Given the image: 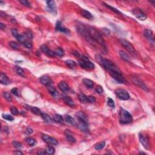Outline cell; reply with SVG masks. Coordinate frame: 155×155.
Segmentation results:
<instances>
[{"label": "cell", "mask_w": 155, "mask_h": 155, "mask_svg": "<svg viewBox=\"0 0 155 155\" xmlns=\"http://www.w3.org/2000/svg\"><path fill=\"white\" fill-rule=\"evenodd\" d=\"M95 58L97 62H98L99 64L101 65L103 67H104L105 69L110 71V72H115V73L122 74L121 70L119 69L118 67L112 61L104 58L103 56H101L99 55H96Z\"/></svg>", "instance_id": "cell-1"}, {"label": "cell", "mask_w": 155, "mask_h": 155, "mask_svg": "<svg viewBox=\"0 0 155 155\" xmlns=\"http://www.w3.org/2000/svg\"><path fill=\"white\" fill-rule=\"evenodd\" d=\"M87 30H88V33L92 41L97 43L99 45H101L103 48H104V49H106V44H105V41L104 40L103 37L99 32H98L96 30L92 27H88Z\"/></svg>", "instance_id": "cell-2"}, {"label": "cell", "mask_w": 155, "mask_h": 155, "mask_svg": "<svg viewBox=\"0 0 155 155\" xmlns=\"http://www.w3.org/2000/svg\"><path fill=\"white\" fill-rule=\"evenodd\" d=\"M133 121L132 115L124 109H121L119 112V121L122 124H130Z\"/></svg>", "instance_id": "cell-3"}, {"label": "cell", "mask_w": 155, "mask_h": 155, "mask_svg": "<svg viewBox=\"0 0 155 155\" xmlns=\"http://www.w3.org/2000/svg\"><path fill=\"white\" fill-rule=\"evenodd\" d=\"M119 42L121 44V45L131 54L133 56L136 57V52L134 49L133 45L130 43L127 39H124V38H121L119 39Z\"/></svg>", "instance_id": "cell-4"}, {"label": "cell", "mask_w": 155, "mask_h": 155, "mask_svg": "<svg viewBox=\"0 0 155 155\" xmlns=\"http://www.w3.org/2000/svg\"><path fill=\"white\" fill-rule=\"evenodd\" d=\"M79 64L82 68L84 69H93L95 68V64L90 62L87 57L84 56H82V58L79 61Z\"/></svg>", "instance_id": "cell-5"}, {"label": "cell", "mask_w": 155, "mask_h": 155, "mask_svg": "<svg viewBox=\"0 0 155 155\" xmlns=\"http://www.w3.org/2000/svg\"><path fill=\"white\" fill-rule=\"evenodd\" d=\"M116 96L119 99H121L123 101L128 100L130 99V95L127 91L125 90L122 89H119L115 91Z\"/></svg>", "instance_id": "cell-6"}, {"label": "cell", "mask_w": 155, "mask_h": 155, "mask_svg": "<svg viewBox=\"0 0 155 155\" xmlns=\"http://www.w3.org/2000/svg\"><path fill=\"white\" fill-rule=\"evenodd\" d=\"M132 82H133V84H134L136 85L137 86H138V87H139L140 88H141L142 89L146 91V92H148V89L146 85L144 83V82H143L141 80L138 78V77L133 76L132 78Z\"/></svg>", "instance_id": "cell-7"}, {"label": "cell", "mask_w": 155, "mask_h": 155, "mask_svg": "<svg viewBox=\"0 0 155 155\" xmlns=\"http://www.w3.org/2000/svg\"><path fill=\"white\" fill-rule=\"evenodd\" d=\"M132 13L133 15L136 16L138 19L141 21H144L147 18V16L141 9L139 8H136L132 10Z\"/></svg>", "instance_id": "cell-8"}, {"label": "cell", "mask_w": 155, "mask_h": 155, "mask_svg": "<svg viewBox=\"0 0 155 155\" xmlns=\"http://www.w3.org/2000/svg\"><path fill=\"white\" fill-rule=\"evenodd\" d=\"M41 137L43 140L47 144L53 145H56L58 144V142L55 138L49 136L46 134H42Z\"/></svg>", "instance_id": "cell-9"}, {"label": "cell", "mask_w": 155, "mask_h": 155, "mask_svg": "<svg viewBox=\"0 0 155 155\" xmlns=\"http://www.w3.org/2000/svg\"><path fill=\"white\" fill-rule=\"evenodd\" d=\"M139 141L141 143L142 145L144 146V147L147 150H149L150 148V144H149V139L148 138V137L147 136L144 135L142 133H140L139 136Z\"/></svg>", "instance_id": "cell-10"}, {"label": "cell", "mask_w": 155, "mask_h": 155, "mask_svg": "<svg viewBox=\"0 0 155 155\" xmlns=\"http://www.w3.org/2000/svg\"><path fill=\"white\" fill-rule=\"evenodd\" d=\"M144 35H145V38H147L149 43L151 44H154L155 43V39L153 38V32L150 29H145L144 30Z\"/></svg>", "instance_id": "cell-11"}, {"label": "cell", "mask_w": 155, "mask_h": 155, "mask_svg": "<svg viewBox=\"0 0 155 155\" xmlns=\"http://www.w3.org/2000/svg\"><path fill=\"white\" fill-rule=\"evenodd\" d=\"M110 75H111L113 78L116 82H118V83L122 84L125 82V80L124 79L123 76H122V74L115 73V72H110Z\"/></svg>", "instance_id": "cell-12"}, {"label": "cell", "mask_w": 155, "mask_h": 155, "mask_svg": "<svg viewBox=\"0 0 155 155\" xmlns=\"http://www.w3.org/2000/svg\"><path fill=\"white\" fill-rule=\"evenodd\" d=\"M40 82H41V84H43V85L47 87H50L52 84V80L50 78V77L48 76L47 75L43 76L40 78Z\"/></svg>", "instance_id": "cell-13"}, {"label": "cell", "mask_w": 155, "mask_h": 155, "mask_svg": "<svg viewBox=\"0 0 155 155\" xmlns=\"http://www.w3.org/2000/svg\"><path fill=\"white\" fill-rule=\"evenodd\" d=\"M76 116L77 117V118L78 119L79 121H82V122H86V123H88V116L83 111H79V112L77 113L76 114Z\"/></svg>", "instance_id": "cell-14"}, {"label": "cell", "mask_w": 155, "mask_h": 155, "mask_svg": "<svg viewBox=\"0 0 155 155\" xmlns=\"http://www.w3.org/2000/svg\"><path fill=\"white\" fill-rule=\"evenodd\" d=\"M56 30L59 31V32H63V33H66V34H69V33H70V30L66 28L64 26H62L61 21H58V22H56Z\"/></svg>", "instance_id": "cell-15"}, {"label": "cell", "mask_w": 155, "mask_h": 155, "mask_svg": "<svg viewBox=\"0 0 155 155\" xmlns=\"http://www.w3.org/2000/svg\"><path fill=\"white\" fill-rule=\"evenodd\" d=\"M78 127L80 128V129L81 131L86 132V133H88L90 131L88 127V123H86V122L79 121L78 124Z\"/></svg>", "instance_id": "cell-16"}, {"label": "cell", "mask_w": 155, "mask_h": 155, "mask_svg": "<svg viewBox=\"0 0 155 155\" xmlns=\"http://www.w3.org/2000/svg\"><path fill=\"white\" fill-rule=\"evenodd\" d=\"M0 82L4 85H8L10 82L8 77L3 73H1V74H0Z\"/></svg>", "instance_id": "cell-17"}, {"label": "cell", "mask_w": 155, "mask_h": 155, "mask_svg": "<svg viewBox=\"0 0 155 155\" xmlns=\"http://www.w3.org/2000/svg\"><path fill=\"white\" fill-rule=\"evenodd\" d=\"M58 87L63 92H66L69 90V87H68V84L64 81L60 82L58 84Z\"/></svg>", "instance_id": "cell-18"}, {"label": "cell", "mask_w": 155, "mask_h": 155, "mask_svg": "<svg viewBox=\"0 0 155 155\" xmlns=\"http://www.w3.org/2000/svg\"><path fill=\"white\" fill-rule=\"evenodd\" d=\"M119 55L120 58L122 59V60H124V61H126V62H129L130 60V56L126 53L125 52L122 51V50H120L119 52Z\"/></svg>", "instance_id": "cell-19"}, {"label": "cell", "mask_w": 155, "mask_h": 155, "mask_svg": "<svg viewBox=\"0 0 155 155\" xmlns=\"http://www.w3.org/2000/svg\"><path fill=\"white\" fill-rule=\"evenodd\" d=\"M63 100L65 102V103L68 106L71 107H74L75 106L74 101L69 96H64L63 98Z\"/></svg>", "instance_id": "cell-20"}, {"label": "cell", "mask_w": 155, "mask_h": 155, "mask_svg": "<svg viewBox=\"0 0 155 155\" xmlns=\"http://www.w3.org/2000/svg\"><path fill=\"white\" fill-rule=\"evenodd\" d=\"M65 133H66V138H67V139L68 140V141L73 143L76 142V140L75 138H74V136H73L72 135L70 130H66V132H65Z\"/></svg>", "instance_id": "cell-21"}, {"label": "cell", "mask_w": 155, "mask_h": 155, "mask_svg": "<svg viewBox=\"0 0 155 155\" xmlns=\"http://www.w3.org/2000/svg\"><path fill=\"white\" fill-rule=\"evenodd\" d=\"M47 7L50 11H51L52 12H54V11H56V4L54 1H47Z\"/></svg>", "instance_id": "cell-22"}, {"label": "cell", "mask_w": 155, "mask_h": 155, "mask_svg": "<svg viewBox=\"0 0 155 155\" xmlns=\"http://www.w3.org/2000/svg\"><path fill=\"white\" fill-rule=\"evenodd\" d=\"M40 116H41L42 119L44 120V121H45V122H47V123L50 124V123H52V122H53V120L52 119L50 118V116H49V115H48L47 114L42 113L41 114Z\"/></svg>", "instance_id": "cell-23"}, {"label": "cell", "mask_w": 155, "mask_h": 155, "mask_svg": "<svg viewBox=\"0 0 155 155\" xmlns=\"http://www.w3.org/2000/svg\"><path fill=\"white\" fill-rule=\"evenodd\" d=\"M81 14L83 17L86 18L87 19H89V20H92L93 18V15H92V14H90L89 12L87 11V10H84V9L81 10Z\"/></svg>", "instance_id": "cell-24"}, {"label": "cell", "mask_w": 155, "mask_h": 155, "mask_svg": "<svg viewBox=\"0 0 155 155\" xmlns=\"http://www.w3.org/2000/svg\"><path fill=\"white\" fill-rule=\"evenodd\" d=\"M49 93L51 94V95L54 98H59L58 92L56 91V90L55 89L54 87H52V86L49 87Z\"/></svg>", "instance_id": "cell-25"}, {"label": "cell", "mask_w": 155, "mask_h": 155, "mask_svg": "<svg viewBox=\"0 0 155 155\" xmlns=\"http://www.w3.org/2000/svg\"><path fill=\"white\" fill-rule=\"evenodd\" d=\"M65 120H66V121L67 122V123L70 124L74 126L77 125L74 119L73 118L72 116H69V115H66V116H65Z\"/></svg>", "instance_id": "cell-26"}, {"label": "cell", "mask_w": 155, "mask_h": 155, "mask_svg": "<svg viewBox=\"0 0 155 155\" xmlns=\"http://www.w3.org/2000/svg\"><path fill=\"white\" fill-rule=\"evenodd\" d=\"M83 83L84 84L85 86L89 89L93 88V86H94V82H93L92 80H89V79H84Z\"/></svg>", "instance_id": "cell-27"}, {"label": "cell", "mask_w": 155, "mask_h": 155, "mask_svg": "<svg viewBox=\"0 0 155 155\" xmlns=\"http://www.w3.org/2000/svg\"><path fill=\"white\" fill-rule=\"evenodd\" d=\"M29 110H30L33 113L35 114V115H41V114L42 113L41 111L39 109H38V107H32V106H29L28 107Z\"/></svg>", "instance_id": "cell-28"}, {"label": "cell", "mask_w": 155, "mask_h": 155, "mask_svg": "<svg viewBox=\"0 0 155 155\" xmlns=\"http://www.w3.org/2000/svg\"><path fill=\"white\" fill-rule=\"evenodd\" d=\"M53 120L55 122H57V123L59 124H62L63 123L64 120L63 118H62V116L60 115H58V114H55L53 116Z\"/></svg>", "instance_id": "cell-29"}, {"label": "cell", "mask_w": 155, "mask_h": 155, "mask_svg": "<svg viewBox=\"0 0 155 155\" xmlns=\"http://www.w3.org/2000/svg\"><path fill=\"white\" fill-rule=\"evenodd\" d=\"M26 142L30 146H34L37 144V141L33 138H30V137H28L26 139Z\"/></svg>", "instance_id": "cell-30"}, {"label": "cell", "mask_w": 155, "mask_h": 155, "mask_svg": "<svg viewBox=\"0 0 155 155\" xmlns=\"http://www.w3.org/2000/svg\"><path fill=\"white\" fill-rule=\"evenodd\" d=\"M105 145V141H103V142H100L98 143L96 145H95V150H101L102 149H103L104 148Z\"/></svg>", "instance_id": "cell-31"}, {"label": "cell", "mask_w": 155, "mask_h": 155, "mask_svg": "<svg viewBox=\"0 0 155 155\" xmlns=\"http://www.w3.org/2000/svg\"><path fill=\"white\" fill-rule=\"evenodd\" d=\"M66 64L70 68H74L76 66V62L73 60H67L66 61Z\"/></svg>", "instance_id": "cell-32"}, {"label": "cell", "mask_w": 155, "mask_h": 155, "mask_svg": "<svg viewBox=\"0 0 155 155\" xmlns=\"http://www.w3.org/2000/svg\"><path fill=\"white\" fill-rule=\"evenodd\" d=\"M55 148L53 147H48L45 148V152L47 155H53L55 153Z\"/></svg>", "instance_id": "cell-33"}, {"label": "cell", "mask_w": 155, "mask_h": 155, "mask_svg": "<svg viewBox=\"0 0 155 155\" xmlns=\"http://www.w3.org/2000/svg\"><path fill=\"white\" fill-rule=\"evenodd\" d=\"M16 38V39L18 40V41L20 42V43H21V44H24V43L27 41V40L26 39L25 37H24L23 35H22L19 34Z\"/></svg>", "instance_id": "cell-34"}, {"label": "cell", "mask_w": 155, "mask_h": 155, "mask_svg": "<svg viewBox=\"0 0 155 155\" xmlns=\"http://www.w3.org/2000/svg\"><path fill=\"white\" fill-rule=\"evenodd\" d=\"M55 55L59 56V57H62L64 56V51L61 48H57L55 51Z\"/></svg>", "instance_id": "cell-35"}, {"label": "cell", "mask_w": 155, "mask_h": 155, "mask_svg": "<svg viewBox=\"0 0 155 155\" xmlns=\"http://www.w3.org/2000/svg\"><path fill=\"white\" fill-rule=\"evenodd\" d=\"M15 70L18 74H20V76H24V72L23 70H22L21 67H19V66H16V67H15Z\"/></svg>", "instance_id": "cell-36"}, {"label": "cell", "mask_w": 155, "mask_h": 155, "mask_svg": "<svg viewBox=\"0 0 155 155\" xmlns=\"http://www.w3.org/2000/svg\"><path fill=\"white\" fill-rule=\"evenodd\" d=\"M79 99L82 103H86L88 102L87 101V96H86L84 94H82V93L79 95Z\"/></svg>", "instance_id": "cell-37"}, {"label": "cell", "mask_w": 155, "mask_h": 155, "mask_svg": "<svg viewBox=\"0 0 155 155\" xmlns=\"http://www.w3.org/2000/svg\"><path fill=\"white\" fill-rule=\"evenodd\" d=\"M103 4H104V5H105V6H106L107 7L109 8V9H110V10H112V11H113L114 12L116 13V14H121V15H122V13H121V12H120V11H119V10H118V9H115V8L113 7H111V6H109V4H105V3H103Z\"/></svg>", "instance_id": "cell-38"}, {"label": "cell", "mask_w": 155, "mask_h": 155, "mask_svg": "<svg viewBox=\"0 0 155 155\" xmlns=\"http://www.w3.org/2000/svg\"><path fill=\"white\" fill-rule=\"evenodd\" d=\"M9 45L13 49H15V50H18L19 48V45L16 42L14 41H10L9 43Z\"/></svg>", "instance_id": "cell-39"}, {"label": "cell", "mask_w": 155, "mask_h": 155, "mask_svg": "<svg viewBox=\"0 0 155 155\" xmlns=\"http://www.w3.org/2000/svg\"><path fill=\"white\" fill-rule=\"evenodd\" d=\"M3 96H4V98H5L7 101H8L9 102L12 101V96L10 95V93H9L8 92H4V93H3Z\"/></svg>", "instance_id": "cell-40"}, {"label": "cell", "mask_w": 155, "mask_h": 155, "mask_svg": "<svg viewBox=\"0 0 155 155\" xmlns=\"http://www.w3.org/2000/svg\"><path fill=\"white\" fill-rule=\"evenodd\" d=\"M107 104L109 107H112V108L115 107V103H114L113 100L112 99H111V98H108Z\"/></svg>", "instance_id": "cell-41"}, {"label": "cell", "mask_w": 155, "mask_h": 155, "mask_svg": "<svg viewBox=\"0 0 155 155\" xmlns=\"http://www.w3.org/2000/svg\"><path fill=\"white\" fill-rule=\"evenodd\" d=\"M10 111H11L12 114L14 115H18L19 112H18V109H16L15 107H12L11 108H10Z\"/></svg>", "instance_id": "cell-42"}, {"label": "cell", "mask_w": 155, "mask_h": 155, "mask_svg": "<svg viewBox=\"0 0 155 155\" xmlns=\"http://www.w3.org/2000/svg\"><path fill=\"white\" fill-rule=\"evenodd\" d=\"M20 3H21L22 5L25 6L27 7H31L30 3L29 1H26V0H21V1H20Z\"/></svg>", "instance_id": "cell-43"}, {"label": "cell", "mask_w": 155, "mask_h": 155, "mask_svg": "<svg viewBox=\"0 0 155 155\" xmlns=\"http://www.w3.org/2000/svg\"><path fill=\"white\" fill-rule=\"evenodd\" d=\"M3 118L9 121H12L14 120V118H13V116H12L10 115H3Z\"/></svg>", "instance_id": "cell-44"}, {"label": "cell", "mask_w": 155, "mask_h": 155, "mask_svg": "<svg viewBox=\"0 0 155 155\" xmlns=\"http://www.w3.org/2000/svg\"><path fill=\"white\" fill-rule=\"evenodd\" d=\"M12 145H14V147L16 148H21L22 147V145L21 143H20L19 142L17 141H14L12 142Z\"/></svg>", "instance_id": "cell-45"}, {"label": "cell", "mask_w": 155, "mask_h": 155, "mask_svg": "<svg viewBox=\"0 0 155 155\" xmlns=\"http://www.w3.org/2000/svg\"><path fill=\"white\" fill-rule=\"evenodd\" d=\"M87 101L90 103H95L96 102V98L93 96H87Z\"/></svg>", "instance_id": "cell-46"}, {"label": "cell", "mask_w": 155, "mask_h": 155, "mask_svg": "<svg viewBox=\"0 0 155 155\" xmlns=\"http://www.w3.org/2000/svg\"><path fill=\"white\" fill-rule=\"evenodd\" d=\"M41 51L43 52V53H45V54L47 53V52L49 50V49L47 47V46L45 45H43L41 46Z\"/></svg>", "instance_id": "cell-47"}, {"label": "cell", "mask_w": 155, "mask_h": 155, "mask_svg": "<svg viewBox=\"0 0 155 155\" xmlns=\"http://www.w3.org/2000/svg\"><path fill=\"white\" fill-rule=\"evenodd\" d=\"M96 92L98 93H99V94H102L103 93V92H104V90H103V89L101 86H98L96 87Z\"/></svg>", "instance_id": "cell-48"}, {"label": "cell", "mask_w": 155, "mask_h": 155, "mask_svg": "<svg viewBox=\"0 0 155 155\" xmlns=\"http://www.w3.org/2000/svg\"><path fill=\"white\" fill-rule=\"evenodd\" d=\"M11 32H12V35L14 36L15 38H16V37H18V35H19L18 32L17 30L15 29H12Z\"/></svg>", "instance_id": "cell-49"}, {"label": "cell", "mask_w": 155, "mask_h": 155, "mask_svg": "<svg viewBox=\"0 0 155 155\" xmlns=\"http://www.w3.org/2000/svg\"><path fill=\"white\" fill-rule=\"evenodd\" d=\"M23 45H24V47H26V48H27V49H31L32 48V44H31L30 42L27 41L24 43V44H23Z\"/></svg>", "instance_id": "cell-50"}, {"label": "cell", "mask_w": 155, "mask_h": 155, "mask_svg": "<svg viewBox=\"0 0 155 155\" xmlns=\"http://www.w3.org/2000/svg\"><path fill=\"white\" fill-rule=\"evenodd\" d=\"M46 55H48V56H50V57H55V52L52 51V50H50V49H49V51H48L47 52Z\"/></svg>", "instance_id": "cell-51"}, {"label": "cell", "mask_w": 155, "mask_h": 155, "mask_svg": "<svg viewBox=\"0 0 155 155\" xmlns=\"http://www.w3.org/2000/svg\"><path fill=\"white\" fill-rule=\"evenodd\" d=\"M11 92H12V93L14 95H15L17 96H19V95H18V91L17 89H16V88L13 89H12Z\"/></svg>", "instance_id": "cell-52"}, {"label": "cell", "mask_w": 155, "mask_h": 155, "mask_svg": "<svg viewBox=\"0 0 155 155\" xmlns=\"http://www.w3.org/2000/svg\"><path fill=\"white\" fill-rule=\"evenodd\" d=\"M25 35H26L27 37H28V38H30V39H32V38H33L32 34L29 32H26V33H25Z\"/></svg>", "instance_id": "cell-53"}, {"label": "cell", "mask_w": 155, "mask_h": 155, "mask_svg": "<svg viewBox=\"0 0 155 155\" xmlns=\"http://www.w3.org/2000/svg\"><path fill=\"white\" fill-rule=\"evenodd\" d=\"M26 133H27V134H32V133H33V130H32V128H27V129H26Z\"/></svg>", "instance_id": "cell-54"}, {"label": "cell", "mask_w": 155, "mask_h": 155, "mask_svg": "<svg viewBox=\"0 0 155 155\" xmlns=\"http://www.w3.org/2000/svg\"><path fill=\"white\" fill-rule=\"evenodd\" d=\"M0 15H1V16H2V17H4V18L6 17V16H7L6 14H5V13H4L3 12H2V11L0 12Z\"/></svg>", "instance_id": "cell-55"}, {"label": "cell", "mask_w": 155, "mask_h": 155, "mask_svg": "<svg viewBox=\"0 0 155 155\" xmlns=\"http://www.w3.org/2000/svg\"><path fill=\"white\" fill-rule=\"evenodd\" d=\"M72 54L74 55L75 56H76V57H79V56H80V54H79V53L76 51L73 52H72Z\"/></svg>", "instance_id": "cell-56"}, {"label": "cell", "mask_w": 155, "mask_h": 155, "mask_svg": "<svg viewBox=\"0 0 155 155\" xmlns=\"http://www.w3.org/2000/svg\"><path fill=\"white\" fill-rule=\"evenodd\" d=\"M5 24H4L2 23V22L0 23V28H1V29H4L5 28Z\"/></svg>", "instance_id": "cell-57"}, {"label": "cell", "mask_w": 155, "mask_h": 155, "mask_svg": "<svg viewBox=\"0 0 155 155\" xmlns=\"http://www.w3.org/2000/svg\"><path fill=\"white\" fill-rule=\"evenodd\" d=\"M14 154H15V155H22V152H21V151H15V152L14 153Z\"/></svg>", "instance_id": "cell-58"}]
</instances>
